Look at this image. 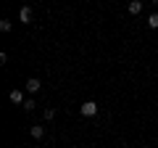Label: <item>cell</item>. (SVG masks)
Segmentation results:
<instances>
[{
	"label": "cell",
	"mask_w": 158,
	"mask_h": 148,
	"mask_svg": "<svg viewBox=\"0 0 158 148\" xmlns=\"http://www.w3.org/2000/svg\"><path fill=\"white\" fill-rule=\"evenodd\" d=\"M79 111H82V116H95L98 114V103L95 101H87V103L79 106Z\"/></svg>",
	"instance_id": "obj_1"
},
{
	"label": "cell",
	"mask_w": 158,
	"mask_h": 148,
	"mask_svg": "<svg viewBox=\"0 0 158 148\" xmlns=\"http://www.w3.org/2000/svg\"><path fill=\"white\" fill-rule=\"evenodd\" d=\"M19 19H21V24H29V21H32V8H21V13H19Z\"/></svg>",
	"instance_id": "obj_2"
},
{
	"label": "cell",
	"mask_w": 158,
	"mask_h": 148,
	"mask_svg": "<svg viewBox=\"0 0 158 148\" xmlns=\"http://www.w3.org/2000/svg\"><path fill=\"white\" fill-rule=\"evenodd\" d=\"M8 98H11V103H16V106H19V103H24V93L21 90H11V95H8Z\"/></svg>",
	"instance_id": "obj_3"
},
{
	"label": "cell",
	"mask_w": 158,
	"mask_h": 148,
	"mask_svg": "<svg viewBox=\"0 0 158 148\" xmlns=\"http://www.w3.org/2000/svg\"><path fill=\"white\" fill-rule=\"evenodd\" d=\"M37 90H40V80H34V77L27 80V93H37Z\"/></svg>",
	"instance_id": "obj_4"
},
{
	"label": "cell",
	"mask_w": 158,
	"mask_h": 148,
	"mask_svg": "<svg viewBox=\"0 0 158 148\" xmlns=\"http://www.w3.org/2000/svg\"><path fill=\"white\" fill-rule=\"evenodd\" d=\"M142 11V3H140V0H132V3H129V13H140Z\"/></svg>",
	"instance_id": "obj_5"
},
{
	"label": "cell",
	"mask_w": 158,
	"mask_h": 148,
	"mask_svg": "<svg viewBox=\"0 0 158 148\" xmlns=\"http://www.w3.org/2000/svg\"><path fill=\"white\" fill-rule=\"evenodd\" d=\"M148 27H150V29H158V13H150V16H148Z\"/></svg>",
	"instance_id": "obj_6"
},
{
	"label": "cell",
	"mask_w": 158,
	"mask_h": 148,
	"mask_svg": "<svg viewBox=\"0 0 158 148\" xmlns=\"http://www.w3.org/2000/svg\"><path fill=\"white\" fill-rule=\"evenodd\" d=\"M29 132H32V137H42V127H37V124H34Z\"/></svg>",
	"instance_id": "obj_7"
},
{
	"label": "cell",
	"mask_w": 158,
	"mask_h": 148,
	"mask_svg": "<svg viewBox=\"0 0 158 148\" xmlns=\"http://www.w3.org/2000/svg\"><path fill=\"white\" fill-rule=\"evenodd\" d=\"M21 106H24V108H27V111H32V108H34V101H32V98H27V101H24V103H21Z\"/></svg>",
	"instance_id": "obj_8"
},
{
	"label": "cell",
	"mask_w": 158,
	"mask_h": 148,
	"mask_svg": "<svg viewBox=\"0 0 158 148\" xmlns=\"http://www.w3.org/2000/svg\"><path fill=\"white\" fill-rule=\"evenodd\" d=\"M0 29H3V32H8V29H11V21H8V19H3V21H0Z\"/></svg>",
	"instance_id": "obj_9"
},
{
	"label": "cell",
	"mask_w": 158,
	"mask_h": 148,
	"mask_svg": "<svg viewBox=\"0 0 158 148\" xmlns=\"http://www.w3.org/2000/svg\"><path fill=\"white\" fill-rule=\"evenodd\" d=\"M150 3H156V6H158V0H150Z\"/></svg>",
	"instance_id": "obj_10"
}]
</instances>
